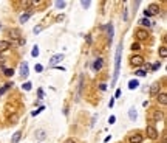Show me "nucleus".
<instances>
[{
	"label": "nucleus",
	"mask_w": 167,
	"mask_h": 143,
	"mask_svg": "<svg viewBox=\"0 0 167 143\" xmlns=\"http://www.w3.org/2000/svg\"><path fill=\"white\" fill-rule=\"evenodd\" d=\"M62 59H64V54H54V56L51 58L50 64H51V65H56V64H59Z\"/></svg>",
	"instance_id": "obj_11"
},
{
	"label": "nucleus",
	"mask_w": 167,
	"mask_h": 143,
	"mask_svg": "<svg viewBox=\"0 0 167 143\" xmlns=\"http://www.w3.org/2000/svg\"><path fill=\"white\" fill-rule=\"evenodd\" d=\"M153 118H155L156 121H159V120H163V112H159V110H156V112H153Z\"/></svg>",
	"instance_id": "obj_19"
},
{
	"label": "nucleus",
	"mask_w": 167,
	"mask_h": 143,
	"mask_svg": "<svg viewBox=\"0 0 167 143\" xmlns=\"http://www.w3.org/2000/svg\"><path fill=\"white\" fill-rule=\"evenodd\" d=\"M142 140H144V135L139 134V132H133V134L129 137V142L130 143H142Z\"/></svg>",
	"instance_id": "obj_6"
},
{
	"label": "nucleus",
	"mask_w": 167,
	"mask_h": 143,
	"mask_svg": "<svg viewBox=\"0 0 167 143\" xmlns=\"http://www.w3.org/2000/svg\"><path fill=\"white\" fill-rule=\"evenodd\" d=\"M0 62H2V64L5 62V59H3V56H0Z\"/></svg>",
	"instance_id": "obj_41"
},
{
	"label": "nucleus",
	"mask_w": 167,
	"mask_h": 143,
	"mask_svg": "<svg viewBox=\"0 0 167 143\" xmlns=\"http://www.w3.org/2000/svg\"><path fill=\"white\" fill-rule=\"evenodd\" d=\"M65 2H56V8H59V9H62V8H65Z\"/></svg>",
	"instance_id": "obj_25"
},
{
	"label": "nucleus",
	"mask_w": 167,
	"mask_h": 143,
	"mask_svg": "<svg viewBox=\"0 0 167 143\" xmlns=\"http://www.w3.org/2000/svg\"><path fill=\"white\" fill-rule=\"evenodd\" d=\"M20 137H22V131H17L16 134L13 135V139H11V142L13 143H17L19 140H20Z\"/></svg>",
	"instance_id": "obj_16"
},
{
	"label": "nucleus",
	"mask_w": 167,
	"mask_h": 143,
	"mask_svg": "<svg viewBox=\"0 0 167 143\" xmlns=\"http://www.w3.org/2000/svg\"><path fill=\"white\" fill-rule=\"evenodd\" d=\"M156 100H158V103H159V104L166 106V104H167V93H164V92L158 93V95H156Z\"/></svg>",
	"instance_id": "obj_7"
},
{
	"label": "nucleus",
	"mask_w": 167,
	"mask_h": 143,
	"mask_svg": "<svg viewBox=\"0 0 167 143\" xmlns=\"http://www.w3.org/2000/svg\"><path fill=\"white\" fill-rule=\"evenodd\" d=\"M31 86H33L31 83H25V84H23L22 87H23V89H25V90H31Z\"/></svg>",
	"instance_id": "obj_29"
},
{
	"label": "nucleus",
	"mask_w": 167,
	"mask_h": 143,
	"mask_svg": "<svg viewBox=\"0 0 167 143\" xmlns=\"http://www.w3.org/2000/svg\"><path fill=\"white\" fill-rule=\"evenodd\" d=\"M20 75H22V78H26L28 76V64L26 62H23L20 65Z\"/></svg>",
	"instance_id": "obj_13"
},
{
	"label": "nucleus",
	"mask_w": 167,
	"mask_h": 143,
	"mask_svg": "<svg viewBox=\"0 0 167 143\" xmlns=\"http://www.w3.org/2000/svg\"><path fill=\"white\" fill-rule=\"evenodd\" d=\"M136 75H138V76H146V75H147V72H146V70H138V72H136Z\"/></svg>",
	"instance_id": "obj_30"
},
{
	"label": "nucleus",
	"mask_w": 167,
	"mask_h": 143,
	"mask_svg": "<svg viewBox=\"0 0 167 143\" xmlns=\"http://www.w3.org/2000/svg\"><path fill=\"white\" fill-rule=\"evenodd\" d=\"M99 89L101 90H105V89H107V84H104V83H102V84L99 86Z\"/></svg>",
	"instance_id": "obj_36"
},
{
	"label": "nucleus",
	"mask_w": 167,
	"mask_h": 143,
	"mask_svg": "<svg viewBox=\"0 0 167 143\" xmlns=\"http://www.w3.org/2000/svg\"><path fill=\"white\" fill-rule=\"evenodd\" d=\"M132 50H133V52H139V50H141V44H139V42H133V44H132Z\"/></svg>",
	"instance_id": "obj_22"
},
{
	"label": "nucleus",
	"mask_w": 167,
	"mask_h": 143,
	"mask_svg": "<svg viewBox=\"0 0 167 143\" xmlns=\"http://www.w3.org/2000/svg\"><path fill=\"white\" fill-rule=\"evenodd\" d=\"M139 25H142V27H150L152 25V22L150 20H149V19H141V20H139Z\"/></svg>",
	"instance_id": "obj_18"
},
{
	"label": "nucleus",
	"mask_w": 167,
	"mask_h": 143,
	"mask_svg": "<svg viewBox=\"0 0 167 143\" xmlns=\"http://www.w3.org/2000/svg\"><path fill=\"white\" fill-rule=\"evenodd\" d=\"M81 5H82V8H88L90 6V2H81Z\"/></svg>",
	"instance_id": "obj_32"
},
{
	"label": "nucleus",
	"mask_w": 167,
	"mask_h": 143,
	"mask_svg": "<svg viewBox=\"0 0 167 143\" xmlns=\"http://www.w3.org/2000/svg\"><path fill=\"white\" fill-rule=\"evenodd\" d=\"M37 93H39V100H42V98H43V90L39 89V92H37Z\"/></svg>",
	"instance_id": "obj_34"
},
{
	"label": "nucleus",
	"mask_w": 167,
	"mask_h": 143,
	"mask_svg": "<svg viewBox=\"0 0 167 143\" xmlns=\"http://www.w3.org/2000/svg\"><path fill=\"white\" fill-rule=\"evenodd\" d=\"M115 121H116V117H115V115H112V117L108 118V123H110V125H113Z\"/></svg>",
	"instance_id": "obj_31"
},
{
	"label": "nucleus",
	"mask_w": 167,
	"mask_h": 143,
	"mask_svg": "<svg viewBox=\"0 0 167 143\" xmlns=\"http://www.w3.org/2000/svg\"><path fill=\"white\" fill-rule=\"evenodd\" d=\"M115 96H116V98H119V96H121V90H119V89L116 90V95H115Z\"/></svg>",
	"instance_id": "obj_39"
},
{
	"label": "nucleus",
	"mask_w": 167,
	"mask_h": 143,
	"mask_svg": "<svg viewBox=\"0 0 167 143\" xmlns=\"http://www.w3.org/2000/svg\"><path fill=\"white\" fill-rule=\"evenodd\" d=\"M107 28H108V37H110V40H112V37H113V25L110 23Z\"/></svg>",
	"instance_id": "obj_24"
},
{
	"label": "nucleus",
	"mask_w": 167,
	"mask_h": 143,
	"mask_svg": "<svg viewBox=\"0 0 167 143\" xmlns=\"http://www.w3.org/2000/svg\"><path fill=\"white\" fill-rule=\"evenodd\" d=\"M129 117H130V120H136V110H135V107H132L130 110H129Z\"/></svg>",
	"instance_id": "obj_21"
},
{
	"label": "nucleus",
	"mask_w": 167,
	"mask_h": 143,
	"mask_svg": "<svg viewBox=\"0 0 167 143\" xmlns=\"http://www.w3.org/2000/svg\"><path fill=\"white\" fill-rule=\"evenodd\" d=\"M159 89H161L159 83H153L150 86V95H158V93H159Z\"/></svg>",
	"instance_id": "obj_10"
},
{
	"label": "nucleus",
	"mask_w": 167,
	"mask_h": 143,
	"mask_svg": "<svg viewBox=\"0 0 167 143\" xmlns=\"http://www.w3.org/2000/svg\"><path fill=\"white\" fill-rule=\"evenodd\" d=\"M45 137H47V132H45L43 129H39V131H36V139H37L39 142L45 140Z\"/></svg>",
	"instance_id": "obj_12"
},
{
	"label": "nucleus",
	"mask_w": 167,
	"mask_h": 143,
	"mask_svg": "<svg viewBox=\"0 0 167 143\" xmlns=\"http://www.w3.org/2000/svg\"><path fill=\"white\" fill-rule=\"evenodd\" d=\"M5 75H6V76H13V75H14V70H13V69H6V70H5Z\"/></svg>",
	"instance_id": "obj_28"
},
{
	"label": "nucleus",
	"mask_w": 167,
	"mask_h": 143,
	"mask_svg": "<svg viewBox=\"0 0 167 143\" xmlns=\"http://www.w3.org/2000/svg\"><path fill=\"white\" fill-rule=\"evenodd\" d=\"M42 110H43V107H39V109H36V110H33V112H31V115H33V117H36V115H39Z\"/></svg>",
	"instance_id": "obj_27"
},
{
	"label": "nucleus",
	"mask_w": 167,
	"mask_h": 143,
	"mask_svg": "<svg viewBox=\"0 0 167 143\" xmlns=\"http://www.w3.org/2000/svg\"><path fill=\"white\" fill-rule=\"evenodd\" d=\"M159 56H161V58H167V47L166 45L159 47Z\"/></svg>",
	"instance_id": "obj_17"
},
{
	"label": "nucleus",
	"mask_w": 167,
	"mask_h": 143,
	"mask_svg": "<svg viewBox=\"0 0 167 143\" xmlns=\"http://www.w3.org/2000/svg\"><path fill=\"white\" fill-rule=\"evenodd\" d=\"M135 36H136V39H138V40H147V37H149V33H147V30L138 28V30L135 31Z\"/></svg>",
	"instance_id": "obj_4"
},
{
	"label": "nucleus",
	"mask_w": 167,
	"mask_h": 143,
	"mask_svg": "<svg viewBox=\"0 0 167 143\" xmlns=\"http://www.w3.org/2000/svg\"><path fill=\"white\" fill-rule=\"evenodd\" d=\"M42 31V27H36L34 28V34H37V33H40Z\"/></svg>",
	"instance_id": "obj_33"
},
{
	"label": "nucleus",
	"mask_w": 167,
	"mask_h": 143,
	"mask_svg": "<svg viewBox=\"0 0 167 143\" xmlns=\"http://www.w3.org/2000/svg\"><path fill=\"white\" fill-rule=\"evenodd\" d=\"M138 86H139V83H138L136 79H132V81H129V89H130V90H135L136 87H138Z\"/></svg>",
	"instance_id": "obj_15"
},
{
	"label": "nucleus",
	"mask_w": 167,
	"mask_h": 143,
	"mask_svg": "<svg viewBox=\"0 0 167 143\" xmlns=\"http://www.w3.org/2000/svg\"><path fill=\"white\" fill-rule=\"evenodd\" d=\"M31 54H33L34 58H37V56H39V47H37V45H36V47L33 48V52H31Z\"/></svg>",
	"instance_id": "obj_26"
},
{
	"label": "nucleus",
	"mask_w": 167,
	"mask_h": 143,
	"mask_svg": "<svg viewBox=\"0 0 167 143\" xmlns=\"http://www.w3.org/2000/svg\"><path fill=\"white\" fill-rule=\"evenodd\" d=\"M158 69H159V62H156V64L153 65V70H158Z\"/></svg>",
	"instance_id": "obj_38"
},
{
	"label": "nucleus",
	"mask_w": 167,
	"mask_h": 143,
	"mask_svg": "<svg viewBox=\"0 0 167 143\" xmlns=\"http://www.w3.org/2000/svg\"><path fill=\"white\" fill-rule=\"evenodd\" d=\"M65 143H76L73 139H68V140H65Z\"/></svg>",
	"instance_id": "obj_40"
},
{
	"label": "nucleus",
	"mask_w": 167,
	"mask_h": 143,
	"mask_svg": "<svg viewBox=\"0 0 167 143\" xmlns=\"http://www.w3.org/2000/svg\"><path fill=\"white\" fill-rule=\"evenodd\" d=\"M25 42H26L25 39H19V44H20V45H25Z\"/></svg>",
	"instance_id": "obj_37"
},
{
	"label": "nucleus",
	"mask_w": 167,
	"mask_h": 143,
	"mask_svg": "<svg viewBox=\"0 0 167 143\" xmlns=\"http://www.w3.org/2000/svg\"><path fill=\"white\" fill-rule=\"evenodd\" d=\"M121 56H122V42L118 45V50H116V58H115V73H113V81H112V86L116 83L118 76H119V69H121Z\"/></svg>",
	"instance_id": "obj_1"
},
{
	"label": "nucleus",
	"mask_w": 167,
	"mask_h": 143,
	"mask_svg": "<svg viewBox=\"0 0 167 143\" xmlns=\"http://www.w3.org/2000/svg\"><path fill=\"white\" fill-rule=\"evenodd\" d=\"M130 64L133 67H141V65H144V58L142 56H132L130 58Z\"/></svg>",
	"instance_id": "obj_5"
},
{
	"label": "nucleus",
	"mask_w": 167,
	"mask_h": 143,
	"mask_svg": "<svg viewBox=\"0 0 167 143\" xmlns=\"http://www.w3.org/2000/svg\"><path fill=\"white\" fill-rule=\"evenodd\" d=\"M11 86H13V84H5V86H3V87L0 89V95H3V93H5L6 90H9V89H11Z\"/></svg>",
	"instance_id": "obj_23"
},
{
	"label": "nucleus",
	"mask_w": 167,
	"mask_h": 143,
	"mask_svg": "<svg viewBox=\"0 0 167 143\" xmlns=\"http://www.w3.org/2000/svg\"><path fill=\"white\" fill-rule=\"evenodd\" d=\"M31 17V13H26V14H22V16H20V23H25V22H26V20H28V19Z\"/></svg>",
	"instance_id": "obj_20"
},
{
	"label": "nucleus",
	"mask_w": 167,
	"mask_h": 143,
	"mask_svg": "<svg viewBox=\"0 0 167 143\" xmlns=\"http://www.w3.org/2000/svg\"><path fill=\"white\" fill-rule=\"evenodd\" d=\"M8 36H9L11 39H20V31H19L17 28H11V30L8 31Z\"/></svg>",
	"instance_id": "obj_8"
},
{
	"label": "nucleus",
	"mask_w": 167,
	"mask_h": 143,
	"mask_svg": "<svg viewBox=\"0 0 167 143\" xmlns=\"http://www.w3.org/2000/svg\"><path fill=\"white\" fill-rule=\"evenodd\" d=\"M42 70H43V67H42L40 64H37V65H36V72H42Z\"/></svg>",
	"instance_id": "obj_35"
},
{
	"label": "nucleus",
	"mask_w": 167,
	"mask_h": 143,
	"mask_svg": "<svg viewBox=\"0 0 167 143\" xmlns=\"http://www.w3.org/2000/svg\"><path fill=\"white\" fill-rule=\"evenodd\" d=\"M146 134H147V137L149 139H152V140H156L158 139V131H156V127L155 126H152V125H149L147 127H146Z\"/></svg>",
	"instance_id": "obj_3"
},
{
	"label": "nucleus",
	"mask_w": 167,
	"mask_h": 143,
	"mask_svg": "<svg viewBox=\"0 0 167 143\" xmlns=\"http://www.w3.org/2000/svg\"><path fill=\"white\" fill-rule=\"evenodd\" d=\"M8 48H11V44L8 40H0V53L5 52V50H8Z\"/></svg>",
	"instance_id": "obj_14"
},
{
	"label": "nucleus",
	"mask_w": 167,
	"mask_h": 143,
	"mask_svg": "<svg viewBox=\"0 0 167 143\" xmlns=\"http://www.w3.org/2000/svg\"><path fill=\"white\" fill-rule=\"evenodd\" d=\"M159 11H161V9H159V6H158L156 3H152L150 6H149L146 11H144V14H146V19L150 17V16H156V14H159Z\"/></svg>",
	"instance_id": "obj_2"
},
{
	"label": "nucleus",
	"mask_w": 167,
	"mask_h": 143,
	"mask_svg": "<svg viewBox=\"0 0 167 143\" xmlns=\"http://www.w3.org/2000/svg\"><path fill=\"white\" fill-rule=\"evenodd\" d=\"M102 65H104V59H102V58H98V59L93 62V69L96 72H99L101 69H102Z\"/></svg>",
	"instance_id": "obj_9"
}]
</instances>
